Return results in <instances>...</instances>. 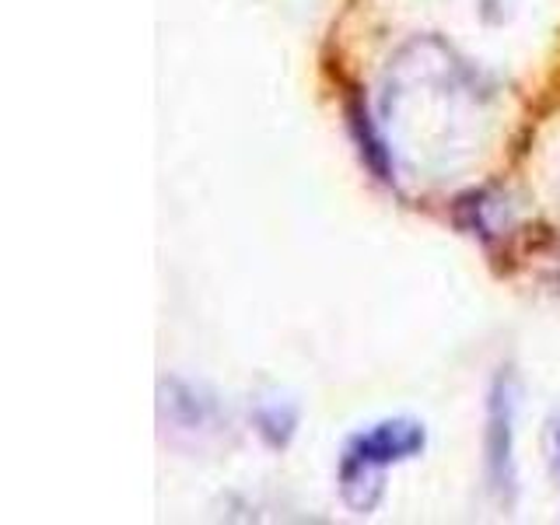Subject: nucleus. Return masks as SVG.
Masks as SVG:
<instances>
[{
    "label": "nucleus",
    "mask_w": 560,
    "mask_h": 525,
    "mask_svg": "<svg viewBox=\"0 0 560 525\" xmlns=\"http://www.w3.org/2000/svg\"><path fill=\"white\" fill-rule=\"evenodd\" d=\"M424 428L413 420H385L372 431H361L347 442L343 459H340V487L343 501L354 512H372L382 498V477L385 466L413 459L424 452Z\"/></svg>",
    "instance_id": "obj_1"
},
{
    "label": "nucleus",
    "mask_w": 560,
    "mask_h": 525,
    "mask_svg": "<svg viewBox=\"0 0 560 525\" xmlns=\"http://www.w3.org/2000/svg\"><path fill=\"white\" fill-rule=\"evenodd\" d=\"M512 424H515V385L512 375H498L487 402V472L498 490H512Z\"/></svg>",
    "instance_id": "obj_2"
},
{
    "label": "nucleus",
    "mask_w": 560,
    "mask_h": 525,
    "mask_svg": "<svg viewBox=\"0 0 560 525\" xmlns=\"http://www.w3.org/2000/svg\"><path fill=\"white\" fill-rule=\"evenodd\" d=\"M557 455H560V428H557Z\"/></svg>",
    "instance_id": "obj_3"
}]
</instances>
